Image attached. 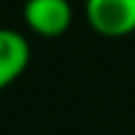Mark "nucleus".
Returning a JSON list of instances; mask_svg holds the SVG:
<instances>
[{
	"label": "nucleus",
	"instance_id": "obj_3",
	"mask_svg": "<svg viewBox=\"0 0 135 135\" xmlns=\"http://www.w3.org/2000/svg\"><path fill=\"white\" fill-rule=\"evenodd\" d=\"M30 65V43L18 30L0 28V90L15 83Z\"/></svg>",
	"mask_w": 135,
	"mask_h": 135
},
{
	"label": "nucleus",
	"instance_id": "obj_2",
	"mask_svg": "<svg viewBox=\"0 0 135 135\" xmlns=\"http://www.w3.org/2000/svg\"><path fill=\"white\" fill-rule=\"evenodd\" d=\"M23 18L33 33L43 38H58L73 23L70 0H25Z\"/></svg>",
	"mask_w": 135,
	"mask_h": 135
},
{
	"label": "nucleus",
	"instance_id": "obj_1",
	"mask_svg": "<svg viewBox=\"0 0 135 135\" xmlns=\"http://www.w3.org/2000/svg\"><path fill=\"white\" fill-rule=\"evenodd\" d=\"M93 30L105 38H123L135 30V0H85Z\"/></svg>",
	"mask_w": 135,
	"mask_h": 135
}]
</instances>
